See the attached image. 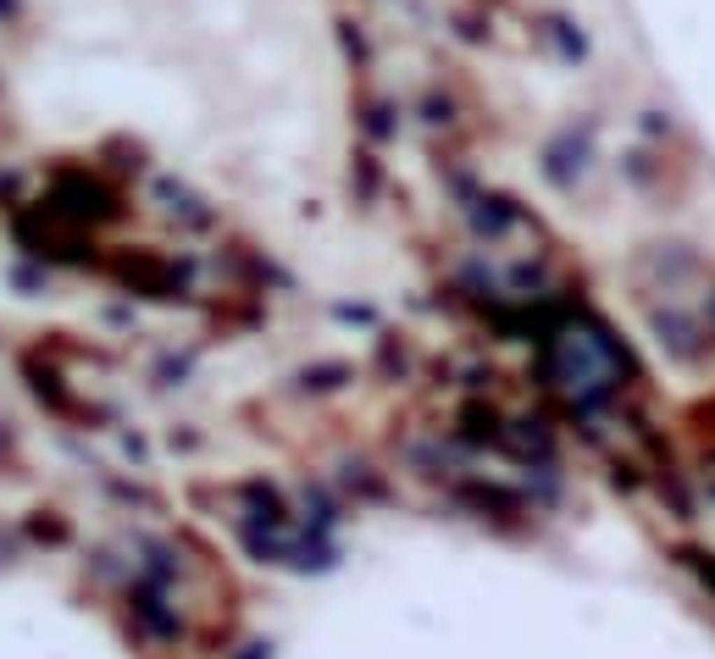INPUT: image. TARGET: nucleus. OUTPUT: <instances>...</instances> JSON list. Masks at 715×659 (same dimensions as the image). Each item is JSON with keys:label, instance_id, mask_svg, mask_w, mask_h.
<instances>
[{"label": "nucleus", "instance_id": "nucleus-1", "mask_svg": "<svg viewBox=\"0 0 715 659\" xmlns=\"http://www.w3.org/2000/svg\"><path fill=\"white\" fill-rule=\"evenodd\" d=\"M22 11V0H0V17H17Z\"/></svg>", "mask_w": 715, "mask_h": 659}]
</instances>
